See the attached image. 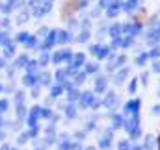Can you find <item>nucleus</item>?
<instances>
[{
    "label": "nucleus",
    "instance_id": "7",
    "mask_svg": "<svg viewBox=\"0 0 160 150\" xmlns=\"http://www.w3.org/2000/svg\"><path fill=\"white\" fill-rule=\"evenodd\" d=\"M119 150H128V143H125V141L119 143Z\"/></svg>",
    "mask_w": 160,
    "mask_h": 150
},
{
    "label": "nucleus",
    "instance_id": "11",
    "mask_svg": "<svg viewBox=\"0 0 160 150\" xmlns=\"http://www.w3.org/2000/svg\"><path fill=\"white\" fill-rule=\"evenodd\" d=\"M13 150H17V148H13Z\"/></svg>",
    "mask_w": 160,
    "mask_h": 150
},
{
    "label": "nucleus",
    "instance_id": "2",
    "mask_svg": "<svg viewBox=\"0 0 160 150\" xmlns=\"http://www.w3.org/2000/svg\"><path fill=\"white\" fill-rule=\"evenodd\" d=\"M91 100H93V96H91V95H84V96H82V106H89V104H91Z\"/></svg>",
    "mask_w": 160,
    "mask_h": 150
},
{
    "label": "nucleus",
    "instance_id": "10",
    "mask_svg": "<svg viewBox=\"0 0 160 150\" xmlns=\"http://www.w3.org/2000/svg\"><path fill=\"white\" fill-rule=\"evenodd\" d=\"M88 150H95V148H88Z\"/></svg>",
    "mask_w": 160,
    "mask_h": 150
},
{
    "label": "nucleus",
    "instance_id": "5",
    "mask_svg": "<svg viewBox=\"0 0 160 150\" xmlns=\"http://www.w3.org/2000/svg\"><path fill=\"white\" fill-rule=\"evenodd\" d=\"M69 148H71L69 143H62V145H60V150H69Z\"/></svg>",
    "mask_w": 160,
    "mask_h": 150
},
{
    "label": "nucleus",
    "instance_id": "1",
    "mask_svg": "<svg viewBox=\"0 0 160 150\" xmlns=\"http://www.w3.org/2000/svg\"><path fill=\"white\" fill-rule=\"evenodd\" d=\"M138 106H140V100H132V102H128L127 104V108H125V111L127 113H138Z\"/></svg>",
    "mask_w": 160,
    "mask_h": 150
},
{
    "label": "nucleus",
    "instance_id": "4",
    "mask_svg": "<svg viewBox=\"0 0 160 150\" xmlns=\"http://www.w3.org/2000/svg\"><path fill=\"white\" fill-rule=\"evenodd\" d=\"M114 126H116V128L123 126V119H121L119 115H118V117H114Z\"/></svg>",
    "mask_w": 160,
    "mask_h": 150
},
{
    "label": "nucleus",
    "instance_id": "3",
    "mask_svg": "<svg viewBox=\"0 0 160 150\" xmlns=\"http://www.w3.org/2000/svg\"><path fill=\"white\" fill-rule=\"evenodd\" d=\"M101 147H102V148H108V147H110V137H108V135H106L104 139H101Z\"/></svg>",
    "mask_w": 160,
    "mask_h": 150
},
{
    "label": "nucleus",
    "instance_id": "8",
    "mask_svg": "<svg viewBox=\"0 0 160 150\" xmlns=\"http://www.w3.org/2000/svg\"><path fill=\"white\" fill-rule=\"evenodd\" d=\"M60 93H62V87H54V89H52V95H54V96L60 95Z\"/></svg>",
    "mask_w": 160,
    "mask_h": 150
},
{
    "label": "nucleus",
    "instance_id": "6",
    "mask_svg": "<svg viewBox=\"0 0 160 150\" xmlns=\"http://www.w3.org/2000/svg\"><path fill=\"white\" fill-rule=\"evenodd\" d=\"M6 106H8V102H6V100H2V102H0V113L6 111Z\"/></svg>",
    "mask_w": 160,
    "mask_h": 150
},
{
    "label": "nucleus",
    "instance_id": "9",
    "mask_svg": "<svg viewBox=\"0 0 160 150\" xmlns=\"http://www.w3.org/2000/svg\"><path fill=\"white\" fill-rule=\"evenodd\" d=\"M132 150H142V148H140V147H134V148H132Z\"/></svg>",
    "mask_w": 160,
    "mask_h": 150
}]
</instances>
